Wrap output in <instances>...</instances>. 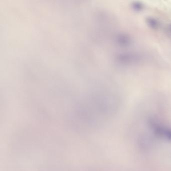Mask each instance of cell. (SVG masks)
Returning a JSON list of instances; mask_svg holds the SVG:
<instances>
[{
    "label": "cell",
    "mask_w": 171,
    "mask_h": 171,
    "mask_svg": "<svg viewBox=\"0 0 171 171\" xmlns=\"http://www.w3.org/2000/svg\"><path fill=\"white\" fill-rule=\"evenodd\" d=\"M146 22L149 27L153 29H157L159 27L158 22L154 18L148 17L146 19Z\"/></svg>",
    "instance_id": "3"
},
{
    "label": "cell",
    "mask_w": 171,
    "mask_h": 171,
    "mask_svg": "<svg viewBox=\"0 0 171 171\" xmlns=\"http://www.w3.org/2000/svg\"><path fill=\"white\" fill-rule=\"evenodd\" d=\"M116 41L118 44L122 47H127L132 42L131 37L126 34H120L116 37Z\"/></svg>",
    "instance_id": "1"
},
{
    "label": "cell",
    "mask_w": 171,
    "mask_h": 171,
    "mask_svg": "<svg viewBox=\"0 0 171 171\" xmlns=\"http://www.w3.org/2000/svg\"><path fill=\"white\" fill-rule=\"evenodd\" d=\"M132 8L136 11L139 12L142 10L143 8V6L142 3L138 2H136L132 5Z\"/></svg>",
    "instance_id": "4"
},
{
    "label": "cell",
    "mask_w": 171,
    "mask_h": 171,
    "mask_svg": "<svg viewBox=\"0 0 171 171\" xmlns=\"http://www.w3.org/2000/svg\"><path fill=\"white\" fill-rule=\"evenodd\" d=\"M118 62L124 64L131 63L134 60V56L129 53L121 54L117 57Z\"/></svg>",
    "instance_id": "2"
},
{
    "label": "cell",
    "mask_w": 171,
    "mask_h": 171,
    "mask_svg": "<svg viewBox=\"0 0 171 171\" xmlns=\"http://www.w3.org/2000/svg\"><path fill=\"white\" fill-rule=\"evenodd\" d=\"M168 29L170 31V33H171V25L169 26V27H168Z\"/></svg>",
    "instance_id": "5"
}]
</instances>
